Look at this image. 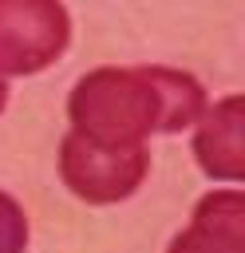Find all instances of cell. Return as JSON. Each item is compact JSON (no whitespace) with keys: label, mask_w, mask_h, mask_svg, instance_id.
<instances>
[{"label":"cell","mask_w":245,"mask_h":253,"mask_svg":"<svg viewBox=\"0 0 245 253\" xmlns=\"http://www.w3.org/2000/svg\"><path fill=\"white\" fill-rule=\"evenodd\" d=\"M205 111V91L174 67H95L67 99L71 130L99 146H146L150 134H178Z\"/></svg>","instance_id":"6da1fadb"},{"label":"cell","mask_w":245,"mask_h":253,"mask_svg":"<svg viewBox=\"0 0 245 253\" xmlns=\"http://www.w3.org/2000/svg\"><path fill=\"white\" fill-rule=\"evenodd\" d=\"M146 170H150L146 146H99L75 130H67L59 142V178L75 198L91 206L130 198L142 186Z\"/></svg>","instance_id":"7a4b0ae2"},{"label":"cell","mask_w":245,"mask_h":253,"mask_svg":"<svg viewBox=\"0 0 245 253\" xmlns=\"http://www.w3.org/2000/svg\"><path fill=\"white\" fill-rule=\"evenodd\" d=\"M71 43V16L59 0H0V79L40 75Z\"/></svg>","instance_id":"3957f363"},{"label":"cell","mask_w":245,"mask_h":253,"mask_svg":"<svg viewBox=\"0 0 245 253\" xmlns=\"http://www.w3.org/2000/svg\"><path fill=\"white\" fill-rule=\"evenodd\" d=\"M194 158L198 166L217 182H241L245 178V99L225 95L213 107H205L194 123Z\"/></svg>","instance_id":"277c9868"},{"label":"cell","mask_w":245,"mask_h":253,"mask_svg":"<svg viewBox=\"0 0 245 253\" xmlns=\"http://www.w3.org/2000/svg\"><path fill=\"white\" fill-rule=\"evenodd\" d=\"M166 253H245V194L213 190L194 206L190 225Z\"/></svg>","instance_id":"5b68a950"},{"label":"cell","mask_w":245,"mask_h":253,"mask_svg":"<svg viewBox=\"0 0 245 253\" xmlns=\"http://www.w3.org/2000/svg\"><path fill=\"white\" fill-rule=\"evenodd\" d=\"M28 249V213L24 206L0 190V253H24Z\"/></svg>","instance_id":"8992f818"},{"label":"cell","mask_w":245,"mask_h":253,"mask_svg":"<svg viewBox=\"0 0 245 253\" xmlns=\"http://www.w3.org/2000/svg\"><path fill=\"white\" fill-rule=\"evenodd\" d=\"M4 107H8V83L0 79V111H4Z\"/></svg>","instance_id":"52a82bcc"}]
</instances>
